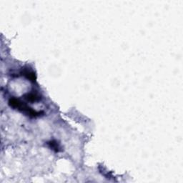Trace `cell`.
<instances>
[{
    "label": "cell",
    "mask_w": 183,
    "mask_h": 183,
    "mask_svg": "<svg viewBox=\"0 0 183 183\" xmlns=\"http://www.w3.org/2000/svg\"><path fill=\"white\" fill-rule=\"evenodd\" d=\"M9 104H10L11 107H12L13 108H16V109H19V111L25 113V114L29 115V116L33 117V118L39 116L40 114H41L40 112H36L32 108L25 105L22 102H20L19 100H16L15 98L11 99L10 102H9Z\"/></svg>",
    "instance_id": "1"
},
{
    "label": "cell",
    "mask_w": 183,
    "mask_h": 183,
    "mask_svg": "<svg viewBox=\"0 0 183 183\" xmlns=\"http://www.w3.org/2000/svg\"><path fill=\"white\" fill-rule=\"evenodd\" d=\"M25 99L27 100V101L30 102H37L39 101L40 99H41V97L39 96V94H36V93H30V94H27L25 95Z\"/></svg>",
    "instance_id": "2"
},
{
    "label": "cell",
    "mask_w": 183,
    "mask_h": 183,
    "mask_svg": "<svg viewBox=\"0 0 183 183\" xmlns=\"http://www.w3.org/2000/svg\"><path fill=\"white\" fill-rule=\"evenodd\" d=\"M48 144L49 146H50V147L52 148V149L54 150L56 152H58L60 150V147L59 145H58V144L56 142H54V141H51V142H49Z\"/></svg>",
    "instance_id": "3"
}]
</instances>
